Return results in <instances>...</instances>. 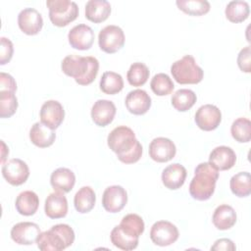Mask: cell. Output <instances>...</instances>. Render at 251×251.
I'll list each match as a JSON object with an SVG mask.
<instances>
[{"label":"cell","mask_w":251,"mask_h":251,"mask_svg":"<svg viewBox=\"0 0 251 251\" xmlns=\"http://www.w3.org/2000/svg\"><path fill=\"white\" fill-rule=\"evenodd\" d=\"M18 25L24 33L35 35L43 26V19L36 9L25 8L18 15Z\"/></svg>","instance_id":"obj_16"},{"label":"cell","mask_w":251,"mask_h":251,"mask_svg":"<svg viewBox=\"0 0 251 251\" xmlns=\"http://www.w3.org/2000/svg\"><path fill=\"white\" fill-rule=\"evenodd\" d=\"M50 183L54 190L67 193L74 188L75 176L74 172L68 168H58L51 174Z\"/></svg>","instance_id":"obj_23"},{"label":"cell","mask_w":251,"mask_h":251,"mask_svg":"<svg viewBox=\"0 0 251 251\" xmlns=\"http://www.w3.org/2000/svg\"><path fill=\"white\" fill-rule=\"evenodd\" d=\"M109 148L116 153L124 164H133L142 156V145L136 139L134 131L126 126L115 127L107 137Z\"/></svg>","instance_id":"obj_1"},{"label":"cell","mask_w":251,"mask_h":251,"mask_svg":"<svg viewBox=\"0 0 251 251\" xmlns=\"http://www.w3.org/2000/svg\"><path fill=\"white\" fill-rule=\"evenodd\" d=\"M235 152L225 145L214 148L209 156V164L218 171L229 170L235 165Z\"/></svg>","instance_id":"obj_18"},{"label":"cell","mask_w":251,"mask_h":251,"mask_svg":"<svg viewBox=\"0 0 251 251\" xmlns=\"http://www.w3.org/2000/svg\"><path fill=\"white\" fill-rule=\"evenodd\" d=\"M127 203V193L121 185L108 186L102 195L103 208L109 213L122 211Z\"/></svg>","instance_id":"obj_12"},{"label":"cell","mask_w":251,"mask_h":251,"mask_svg":"<svg viewBox=\"0 0 251 251\" xmlns=\"http://www.w3.org/2000/svg\"><path fill=\"white\" fill-rule=\"evenodd\" d=\"M74 241V229L67 224H58L40 232L36 243L42 251H61L70 247Z\"/></svg>","instance_id":"obj_4"},{"label":"cell","mask_w":251,"mask_h":251,"mask_svg":"<svg viewBox=\"0 0 251 251\" xmlns=\"http://www.w3.org/2000/svg\"><path fill=\"white\" fill-rule=\"evenodd\" d=\"M126 107L133 115H144L151 107V97L143 89H134L126 97Z\"/></svg>","instance_id":"obj_19"},{"label":"cell","mask_w":251,"mask_h":251,"mask_svg":"<svg viewBox=\"0 0 251 251\" xmlns=\"http://www.w3.org/2000/svg\"><path fill=\"white\" fill-rule=\"evenodd\" d=\"M2 176L8 183L14 186L22 185L29 176V169L25 162L19 158H13L2 166Z\"/></svg>","instance_id":"obj_9"},{"label":"cell","mask_w":251,"mask_h":251,"mask_svg":"<svg viewBox=\"0 0 251 251\" xmlns=\"http://www.w3.org/2000/svg\"><path fill=\"white\" fill-rule=\"evenodd\" d=\"M176 4L179 10L190 16H202L211 9L207 0H176Z\"/></svg>","instance_id":"obj_34"},{"label":"cell","mask_w":251,"mask_h":251,"mask_svg":"<svg viewBox=\"0 0 251 251\" xmlns=\"http://www.w3.org/2000/svg\"><path fill=\"white\" fill-rule=\"evenodd\" d=\"M226 19L234 24L244 22L250 14V8L246 1L234 0L230 1L225 10Z\"/></svg>","instance_id":"obj_28"},{"label":"cell","mask_w":251,"mask_h":251,"mask_svg":"<svg viewBox=\"0 0 251 251\" xmlns=\"http://www.w3.org/2000/svg\"><path fill=\"white\" fill-rule=\"evenodd\" d=\"M17 90V83L10 74L0 73V91H13Z\"/></svg>","instance_id":"obj_41"},{"label":"cell","mask_w":251,"mask_h":251,"mask_svg":"<svg viewBox=\"0 0 251 251\" xmlns=\"http://www.w3.org/2000/svg\"><path fill=\"white\" fill-rule=\"evenodd\" d=\"M18 99L13 91H0V117H12L18 109Z\"/></svg>","instance_id":"obj_38"},{"label":"cell","mask_w":251,"mask_h":251,"mask_svg":"<svg viewBox=\"0 0 251 251\" xmlns=\"http://www.w3.org/2000/svg\"><path fill=\"white\" fill-rule=\"evenodd\" d=\"M30 141L39 148H46L51 146L55 139L56 133L53 128L47 126L41 122L34 123L29 129Z\"/></svg>","instance_id":"obj_22"},{"label":"cell","mask_w":251,"mask_h":251,"mask_svg":"<svg viewBox=\"0 0 251 251\" xmlns=\"http://www.w3.org/2000/svg\"><path fill=\"white\" fill-rule=\"evenodd\" d=\"M194 120L200 129L211 131L220 126L222 122V113L217 106L205 104L198 108Z\"/></svg>","instance_id":"obj_10"},{"label":"cell","mask_w":251,"mask_h":251,"mask_svg":"<svg viewBox=\"0 0 251 251\" xmlns=\"http://www.w3.org/2000/svg\"><path fill=\"white\" fill-rule=\"evenodd\" d=\"M186 176V169L178 163H174L164 169L162 173V182L167 188L176 190L183 185Z\"/></svg>","instance_id":"obj_21"},{"label":"cell","mask_w":251,"mask_h":251,"mask_svg":"<svg viewBox=\"0 0 251 251\" xmlns=\"http://www.w3.org/2000/svg\"><path fill=\"white\" fill-rule=\"evenodd\" d=\"M39 206V198L37 194L31 190L21 192L15 202L16 210L23 216H32L36 213Z\"/></svg>","instance_id":"obj_26"},{"label":"cell","mask_w":251,"mask_h":251,"mask_svg":"<svg viewBox=\"0 0 251 251\" xmlns=\"http://www.w3.org/2000/svg\"><path fill=\"white\" fill-rule=\"evenodd\" d=\"M149 156L158 163L171 161L176 153L175 143L167 137H156L149 144Z\"/></svg>","instance_id":"obj_13"},{"label":"cell","mask_w":251,"mask_h":251,"mask_svg":"<svg viewBox=\"0 0 251 251\" xmlns=\"http://www.w3.org/2000/svg\"><path fill=\"white\" fill-rule=\"evenodd\" d=\"M96 195L90 186H82L75 195L74 205L75 210L80 214L90 212L95 205Z\"/></svg>","instance_id":"obj_27"},{"label":"cell","mask_w":251,"mask_h":251,"mask_svg":"<svg viewBox=\"0 0 251 251\" xmlns=\"http://www.w3.org/2000/svg\"><path fill=\"white\" fill-rule=\"evenodd\" d=\"M14 45L12 41L2 36L0 38V65H5L9 63L13 57Z\"/></svg>","instance_id":"obj_39"},{"label":"cell","mask_w":251,"mask_h":251,"mask_svg":"<svg viewBox=\"0 0 251 251\" xmlns=\"http://www.w3.org/2000/svg\"><path fill=\"white\" fill-rule=\"evenodd\" d=\"M63 73L74 77L79 85H88L94 81L99 71V62L92 56L68 55L61 64Z\"/></svg>","instance_id":"obj_2"},{"label":"cell","mask_w":251,"mask_h":251,"mask_svg":"<svg viewBox=\"0 0 251 251\" xmlns=\"http://www.w3.org/2000/svg\"><path fill=\"white\" fill-rule=\"evenodd\" d=\"M231 192L240 198L247 197L251 193V176L248 172H239L232 176L229 181Z\"/></svg>","instance_id":"obj_29"},{"label":"cell","mask_w":251,"mask_h":251,"mask_svg":"<svg viewBox=\"0 0 251 251\" xmlns=\"http://www.w3.org/2000/svg\"><path fill=\"white\" fill-rule=\"evenodd\" d=\"M237 65L244 73L251 72V47L248 45L240 50L237 56Z\"/></svg>","instance_id":"obj_40"},{"label":"cell","mask_w":251,"mask_h":251,"mask_svg":"<svg viewBox=\"0 0 251 251\" xmlns=\"http://www.w3.org/2000/svg\"><path fill=\"white\" fill-rule=\"evenodd\" d=\"M236 219L237 217L234 209L227 204H222L215 209L212 222L218 229L226 230L235 225Z\"/></svg>","instance_id":"obj_25"},{"label":"cell","mask_w":251,"mask_h":251,"mask_svg":"<svg viewBox=\"0 0 251 251\" xmlns=\"http://www.w3.org/2000/svg\"><path fill=\"white\" fill-rule=\"evenodd\" d=\"M116 111V106L112 101L99 99L91 108V119L96 126L104 127L113 122Z\"/></svg>","instance_id":"obj_17"},{"label":"cell","mask_w":251,"mask_h":251,"mask_svg":"<svg viewBox=\"0 0 251 251\" xmlns=\"http://www.w3.org/2000/svg\"><path fill=\"white\" fill-rule=\"evenodd\" d=\"M179 236L177 227L171 222L158 221L150 229V238L158 246H169L175 243Z\"/></svg>","instance_id":"obj_8"},{"label":"cell","mask_w":251,"mask_h":251,"mask_svg":"<svg viewBox=\"0 0 251 251\" xmlns=\"http://www.w3.org/2000/svg\"><path fill=\"white\" fill-rule=\"evenodd\" d=\"M171 73L179 84H197L204 76L203 70L196 64L193 56L185 55L171 66Z\"/></svg>","instance_id":"obj_5"},{"label":"cell","mask_w":251,"mask_h":251,"mask_svg":"<svg viewBox=\"0 0 251 251\" xmlns=\"http://www.w3.org/2000/svg\"><path fill=\"white\" fill-rule=\"evenodd\" d=\"M110 238L114 246L125 251H130L135 249L138 245V239H139L125 233L121 229L120 226H116L112 229L110 233Z\"/></svg>","instance_id":"obj_33"},{"label":"cell","mask_w":251,"mask_h":251,"mask_svg":"<svg viewBox=\"0 0 251 251\" xmlns=\"http://www.w3.org/2000/svg\"><path fill=\"white\" fill-rule=\"evenodd\" d=\"M119 226L125 233L135 238H139V236L143 233L145 227L142 218L137 214L126 215L125 217H123Z\"/></svg>","instance_id":"obj_32"},{"label":"cell","mask_w":251,"mask_h":251,"mask_svg":"<svg viewBox=\"0 0 251 251\" xmlns=\"http://www.w3.org/2000/svg\"><path fill=\"white\" fill-rule=\"evenodd\" d=\"M93 29L84 24L75 25L68 33V39L70 45L76 50H88L91 48L94 42Z\"/></svg>","instance_id":"obj_14"},{"label":"cell","mask_w":251,"mask_h":251,"mask_svg":"<svg viewBox=\"0 0 251 251\" xmlns=\"http://www.w3.org/2000/svg\"><path fill=\"white\" fill-rule=\"evenodd\" d=\"M219 178V171L209 162L200 163L194 170V176L189 184L191 197L198 201H205L212 197Z\"/></svg>","instance_id":"obj_3"},{"label":"cell","mask_w":251,"mask_h":251,"mask_svg":"<svg viewBox=\"0 0 251 251\" xmlns=\"http://www.w3.org/2000/svg\"><path fill=\"white\" fill-rule=\"evenodd\" d=\"M1 144H2V154H1L2 158H1V162H2V164H4L5 160H6V157L9 154V148L6 146V144H5V142L3 140H1Z\"/></svg>","instance_id":"obj_43"},{"label":"cell","mask_w":251,"mask_h":251,"mask_svg":"<svg viewBox=\"0 0 251 251\" xmlns=\"http://www.w3.org/2000/svg\"><path fill=\"white\" fill-rule=\"evenodd\" d=\"M99 86L105 94L115 95L124 88V79L118 73L105 72L100 78Z\"/></svg>","instance_id":"obj_31"},{"label":"cell","mask_w":251,"mask_h":251,"mask_svg":"<svg viewBox=\"0 0 251 251\" xmlns=\"http://www.w3.org/2000/svg\"><path fill=\"white\" fill-rule=\"evenodd\" d=\"M230 133L237 142H249L251 139V122L246 118L236 119L230 126Z\"/></svg>","instance_id":"obj_36"},{"label":"cell","mask_w":251,"mask_h":251,"mask_svg":"<svg viewBox=\"0 0 251 251\" xmlns=\"http://www.w3.org/2000/svg\"><path fill=\"white\" fill-rule=\"evenodd\" d=\"M150 87L156 95L165 96L173 92L175 88V84L172 78L167 74L159 73L155 75L151 79Z\"/></svg>","instance_id":"obj_37"},{"label":"cell","mask_w":251,"mask_h":251,"mask_svg":"<svg viewBox=\"0 0 251 251\" xmlns=\"http://www.w3.org/2000/svg\"><path fill=\"white\" fill-rule=\"evenodd\" d=\"M46 5L49 9V19L56 26H66L78 16V7L74 1L47 0Z\"/></svg>","instance_id":"obj_6"},{"label":"cell","mask_w":251,"mask_h":251,"mask_svg":"<svg viewBox=\"0 0 251 251\" xmlns=\"http://www.w3.org/2000/svg\"><path fill=\"white\" fill-rule=\"evenodd\" d=\"M149 69L145 64L135 62L130 65L126 74V78L130 85L138 87L146 83L149 78Z\"/></svg>","instance_id":"obj_35"},{"label":"cell","mask_w":251,"mask_h":251,"mask_svg":"<svg viewBox=\"0 0 251 251\" xmlns=\"http://www.w3.org/2000/svg\"><path fill=\"white\" fill-rule=\"evenodd\" d=\"M125 40L123 29L115 25H106L98 34V45L102 51L108 54H114L122 49Z\"/></svg>","instance_id":"obj_7"},{"label":"cell","mask_w":251,"mask_h":251,"mask_svg":"<svg viewBox=\"0 0 251 251\" xmlns=\"http://www.w3.org/2000/svg\"><path fill=\"white\" fill-rule=\"evenodd\" d=\"M236 249V246L234 245L233 241L228 238H220L214 242V244L211 246V250H217V251H234Z\"/></svg>","instance_id":"obj_42"},{"label":"cell","mask_w":251,"mask_h":251,"mask_svg":"<svg viewBox=\"0 0 251 251\" xmlns=\"http://www.w3.org/2000/svg\"><path fill=\"white\" fill-rule=\"evenodd\" d=\"M39 117L41 123L53 129H56L64 121L65 110L59 101L48 100L42 104Z\"/></svg>","instance_id":"obj_15"},{"label":"cell","mask_w":251,"mask_h":251,"mask_svg":"<svg viewBox=\"0 0 251 251\" xmlns=\"http://www.w3.org/2000/svg\"><path fill=\"white\" fill-rule=\"evenodd\" d=\"M111 14V4L106 0H89L85 4V18L99 24L108 19Z\"/></svg>","instance_id":"obj_24"},{"label":"cell","mask_w":251,"mask_h":251,"mask_svg":"<svg viewBox=\"0 0 251 251\" xmlns=\"http://www.w3.org/2000/svg\"><path fill=\"white\" fill-rule=\"evenodd\" d=\"M40 227L37 224L31 222H21L13 226L11 229V238L19 245H31L36 243L40 234Z\"/></svg>","instance_id":"obj_11"},{"label":"cell","mask_w":251,"mask_h":251,"mask_svg":"<svg viewBox=\"0 0 251 251\" xmlns=\"http://www.w3.org/2000/svg\"><path fill=\"white\" fill-rule=\"evenodd\" d=\"M44 212L50 219H61L68 213V200L63 192L54 191L50 193L44 204Z\"/></svg>","instance_id":"obj_20"},{"label":"cell","mask_w":251,"mask_h":251,"mask_svg":"<svg viewBox=\"0 0 251 251\" xmlns=\"http://www.w3.org/2000/svg\"><path fill=\"white\" fill-rule=\"evenodd\" d=\"M197 96L191 89L181 88L176 90L172 96V105L178 112H186L196 103Z\"/></svg>","instance_id":"obj_30"}]
</instances>
